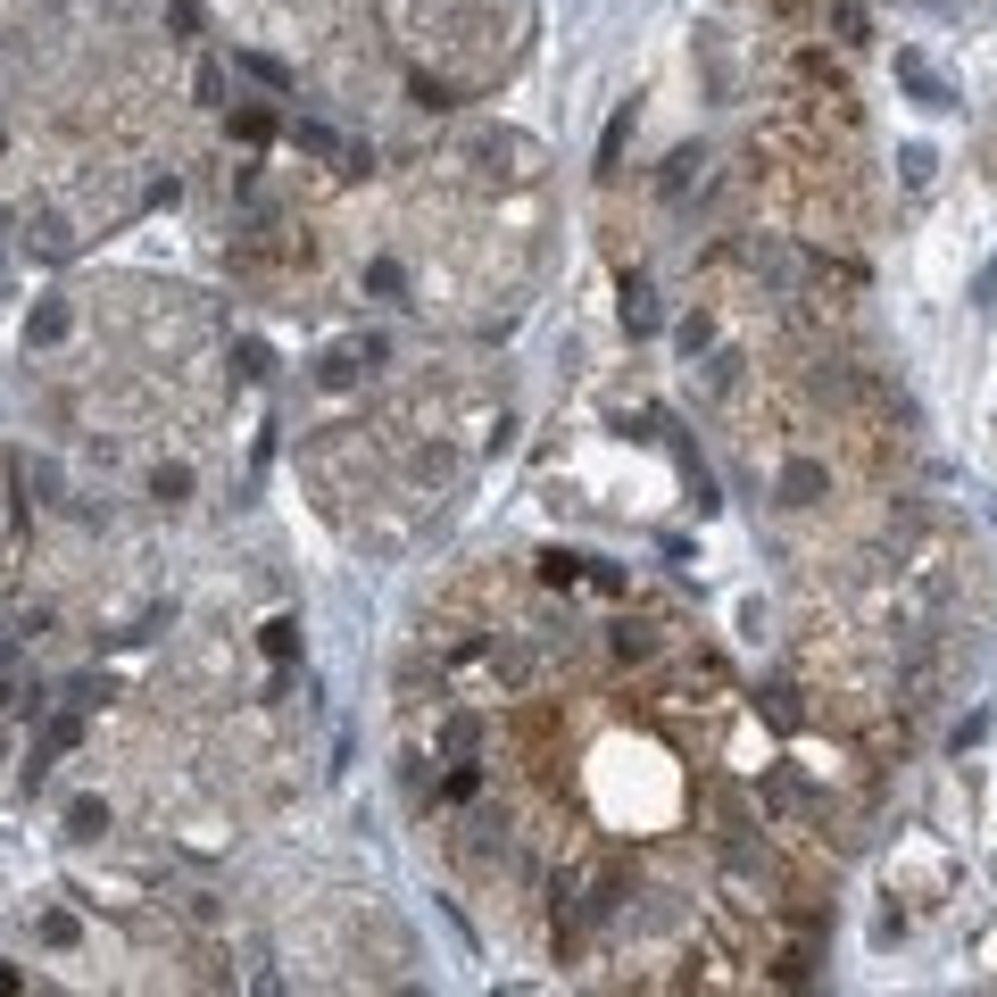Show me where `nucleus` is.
Masks as SVG:
<instances>
[{
  "instance_id": "2",
  "label": "nucleus",
  "mask_w": 997,
  "mask_h": 997,
  "mask_svg": "<svg viewBox=\"0 0 997 997\" xmlns=\"http://www.w3.org/2000/svg\"><path fill=\"white\" fill-rule=\"evenodd\" d=\"M18 698H25L18 690V649H0V707H18Z\"/></svg>"
},
{
  "instance_id": "1",
  "label": "nucleus",
  "mask_w": 997,
  "mask_h": 997,
  "mask_svg": "<svg viewBox=\"0 0 997 997\" xmlns=\"http://www.w3.org/2000/svg\"><path fill=\"white\" fill-rule=\"evenodd\" d=\"M67 831H76V840H100V831H109V807H100V798H76V807H67Z\"/></svg>"
}]
</instances>
